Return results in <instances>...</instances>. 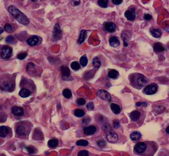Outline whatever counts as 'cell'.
I'll list each match as a JSON object with an SVG mask.
<instances>
[{"instance_id": "obj_1", "label": "cell", "mask_w": 169, "mask_h": 156, "mask_svg": "<svg viewBox=\"0 0 169 156\" xmlns=\"http://www.w3.org/2000/svg\"><path fill=\"white\" fill-rule=\"evenodd\" d=\"M8 10L20 23L25 25H28L29 23L30 20L29 18L15 6L12 5L9 6Z\"/></svg>"}, {"instance_id": "obj_2", "label": "cell", "mask_w": 169, "mask_h": 156, "mask_svg": "<svg viewBox=\"0 0 169 156\" xmlns=\"http://www.w3.org/2000/svg\"><path fill=\"white\" fill-rule=\"evenodd\" d=\"M148 79L143 75L140 73L134 74L132 80V83L135 88L141 89L143 88L148 82Z\"/></svg>"}, {"instance_id": "obj_3", "label": "cell", "mask_w": 169, "mask_h": 156, "mask_svg": "<svg viewBox=\"0 0 169 156\" xmlns=\"http://www.w3.org/2000/svg\"><path fill=\"white\" fill-rule=\"evenodd\" d=\"M154 143L151 142H148V144L145 142H140L137 143L134 147V150L136 153L139 154H142L145 152L147 149L151 147Z\"/></svg>"}, {"instance_id": "obj_4", "label": "cell", "mask_w": 169, "mask_h": 156, "mask_svg": "<svg viewBox=\"0 0 169 156\" xmlns=\"http://www.w3.org/2000/svg\"><path fill=\"white\" fill-rule=\"evenodd\" d=\"M62 30L60 28L59 25L58 24H56L54 27L52 32V40L53 41H57L61 39L62 37Z\"/></svg>"}, {"instance_id": "obj_5", "label": "cell", "mask_w": 169, "mask_h": 156, "mask_svg": "<svg viewBox=\"0 0 169 156\" xmlns=\"http://www.w3.org/2000/svg\"><path fill=\"white\" fill-rule=\"evenodd\" d=\"M158 91V86L155 84H152L147 85L145 87L143 93L147 95H153L156 94Z\"/></svg>"}, {"instance_id": "obj_6", "label": "cell", "mask_w": 169, "mask_h": 156, "mask_svg": "<svg viewBox=\"0 0 169 156\" xmlns=\"http://www.w3.org/2000/svg\"><path fill=\"white\" fill-rule=\"evenodd\" d=\"M12 54V48L9 46H5L2 49L1 56L4 59H9Z\"/></svg>"}, {"instance_id": "obj_7", "label": "cell", "mask_w": 169, "mask_h": 156, "mask_svg": "<svg viewBox=\"0 0 169 156\" xmlns=\"http://www.w3.org/2000/svg\"><path fill=\"white\" fill-rule=\"evenodd\" d=\"M98 96L102 100L110 102L111 100L110 94L105 90H99L97 93Z\"/></svg>"}, {"instance_id": "obj_8", "label": "cell", "mask_w": 169, "mask_h": 156, "mask_svg": "<svg viewBox=\"0 0 169 156\" xmlns=\"http://www.w3.org/2000/svg\"><path fill=\"white\" fill-rule=\"evenodd\" d=\"M125 16L129 21H133L135 19V10L134 8H132L127 10L125 13Z\"/></svg>"}, {"instance_id": "obj_9", "label": "cell", "mask_w": 169, "mask_h": 156, "mask_svg": "<svg viewBox=\"0 0 169 156\" xmlns=\"http://www.w3.org/2000/svg\"><path fill=\"white\" fill-rule=\"evenodd\" d=\"M104 29L105 30L109 33H112L115 31L116 25L112 22H106L103 24Z\"/></svg>"}, {"instance_id": "obj_10", "label": "cell", "mask_w": 169, "mask_h": 156, "mask_svg": "<svg viewBox=\"0 0 169 156\" xmlns=\"http://www.w3.org/2000/svg\"><path fill=\"white\" fill-rule=\"evenodd\" d=\"M14 88V85L10 82H4L0 86L1 90L5 92H9L12 90Z\"/></svg>"}, {"instance_id": "obj_11", "label": "cell", "mask_w": 169, "mask_h": 156, "mask_svg": "<svg viewBox=\"0 0 169 156\" xmlns=\"http://www.w3.org/2000/svg\"><path fill=\"white\" fill-rule=\"evenodd\" d=\"M97 131V128L94 125H91L85 127L83 129V131L85 134L91 135L94 134Z\"/></svg>"}, {"instance_id": "obj_12", "label": "cell", "mask_w": 169, "mask_h": 156, "mask_svg": "<svg viewBox=\"0 0 169 156\" xmlns=\"http://www.w3.org/2000/svg\"><path fill=\"white\" fill-rule=\"evenodd\" d=\"M106 138L108 141L110 143H115L118 140V136L116 133L112 132L107 134Z\"/></svg>"}, {"instance_id": "obj_13", "label": "cell", "mask_w": 169, "mask_h": 156, "mask_svg": "<svg viewBox=\"0 0 169 156\" xmlns=\"http://www.w3.org/2000/svg\"><path fill=\"white\" fill-rule=\"evenodd\" d=\"M60 71L62 77L68 78L70 76V71L66 65H63L60 67Z\"/></svg>"}, {"instance_id": "obj_14", "label": "cell", "mask_w": 169, "mask_h": 156, "mask_svg": "<svg viewBox=\"0 0 169 156\" xmlns=\"http://www.w3.org/2000/svg\"><path fill=\"white\" fill-rule=\"evenodd\" d=\"M12 112L13 114L16 116H22L24 114V110L18 106H14L12 109Z\"/></svg>"}, {"instance_id": "obj_15", "label": "cell", "mask_w": 169, "mask_h": 156, "mask_svg": "<svg viewBox=\"0 0 169 156\" xmlns=\"http://www.w3.org/2000/svg\"><path fill=\"white\" fill-rule=\"evenodd\" d=\"M38 42L39 38L36 36H32L27 40V43L30 46H36L38 44Z\"/></svg>"}, {"instance_id": "obj_16", "label": "cell", "mask_w": 169, "mask_h": 156, "mask_svg": "<svg viewBox=\"0 0 169 156\" xmlns=\"http://www.w3.org/2000/svg\"><path fill=\"white\" fill-rule=\"evenodd\" d=\"M140 115L141 113H140V112L137 110H135L131 113L130 115V117L132 121L136 122L139 119Z\"/></svg>"}, {"instance_id": "obj_17", "label": "cell", "mask_w": 169, "mask_h": 156, "mask_svg": "<svg viewBox=\"0 0 169 156\" xmlns=\"http://www.w3.org/2000/svg\"><path fill=\"white\" fill-rule=\"evenodd\" d=\"M109 44L111 46L114 47H116L120 45V42L116 37L113 36L111 37L109 39Z\"/></svg>"}, {"instance_id": "obj_18", "label": "cell", "mask_w": 169, "mask_h": 156, "mask_svg": "<svg viewBox=\"0 0 169 156\" xmlns=\"http://www.w3.org/2000/svg\"><path fill=\"white\" fill-rule=\"evenodd\" d=\"M150 33L152 36L155 38H160L162 34L160 29L156 28H151L150 30Z\"/></svg>"}, {"instance_id": "obj_19", "label": "cell", "mask_w": 169, "mask_h": 156, "mask_svg": "<svg viewBox=\"0 0 169 156\" xmlns=\"http://www.w3.org/2000/svg\"><path fill=\"white\" fill-rule=\"evenodd\" d=\"M153 49L157 53H160L165 50V48L160 43H156L153 46Z\"/></svg>"}, {"instance_id": "obj_20", "label": "cell", "mask_w": 169, "mask_h": 156, "mask_svg": "<svg viewBox=\"0 0 169 156\" xmlns=\"http://www.w3.org/2000/svg\"><path fill=\"white\" fill-rule=\"evenodd\" d=\"M16 132L20 136H24L26 134V129L25 126L23 125H19L16 129Z\"/></svg>"}, {"instance_id": "obj_21", "label": "cell", "mask_w": 169, "mask_h": 156, "mask_svg": "<svg viewBox=\"0 0 169 156\" xmlns=\"http://www.w3.org/2000/svg\"><path fill=\"white\" fill-rule=\"evenodd\" d=\"M31 93L29 90H28L27 89L23 88V89H22L20 91V92L19 93V95L21 97L26 98V97H29L31 95Z\"/></svg>"}, {"instance_id": "obj_22", "label": "cell", "mask_w": 169, "mask_h": 156, "mask_svg": "<svg viewBox=\"0 0 169 156\" xmlns=\"http://www.w3.org/2000/svg\"><path fill=\"white\" fill-rule=\"evenodd\" d=\"M9 132V128L5 126H0V137H6Z\"/></svg>"}, {"instance_id": "obj_23", "label": "cell", "mask_w": 169, "mask_h": 156, "mask_svg": "<svg viewBox=\"0 0 169 156\" xmlns=\"http://www.w3.org/2000/svg\"><path fill=\"white\" fill-rule=\"evenodd\" d=\"M87 36V31L84 29L82 30L80 34V36L78 41V43L79 44H82L85 40Z\"/></svg>"}, {"instance_id": "obj_24", "label": "cell", "mask_w": 169, "mask_h": 156, "mask_svg": "<svg viewBox=\"0 0 169 156\" xmlns=\"http://www.w3.org/2000/svg\"><path fill=\"white\" fill-rule=\"evenodd\" d=\"M102 129L103 131L105 133H106L107 134H108L109 133H111V132H113L112 126L109 124H104L102 127Z\"/></svg>"}, {"instance_id": "obj_25", "label": "cell", "mask_w": 169, "mask_h": 156, "mask_svg": "<svg viewBox=\"0 0 169 156\" xmlns=\"http://www.w3.org/2000/svg\"><path fill=\"white\" fill-rule=\"evenodd\" d=\"M27 71L29 74H35L36 72V69L35 65L33 63H29L27 66Z\"/></svg>"}, {"instance_id": "obj_26", "label": "cell", "mask_w": 169, "mask_h": 156, "mask_svg": "<svg viewBox=\"0 0 169 156\" xmlns=\"http://www.w3.org/2000/svg\"><path fill=\"white\" fill-rule=\"evenodd\" d=\"M110 108L112 111L115 114H119L121 112V108L118 105L115 103H112L110 105Z\"/></svg>"}, {"instance_id": "obj_27", "label": "cell", "mask_w": 169, "mask_h": 156, "mask_svg": "<svg viewBox=\"0 0 169 156\" xmlns=\"http://www.w3.org/2000/svg\"><path fill=\"white\" fill-rule=\"evenodd\" d=\"M92 64L94 68L96 69H99L101 66V61L98 57H95L93 58Z\"/></svg>"}, {"instance_id": "obj_28", "label": "cell", "mask_w": 169, "mask_h": 156, "mask_svg": "<svg viewBox=\"0 0 169 156\" xmlns=\"http://www.w3.org/2000/svg\"><path fill=\"white\" fill-rule=\"evenodd\" d=\"M119 75V72L116 70H111L108 73V76L109 78L111 79H116L117 78Z\"/></svg>"}, {"instance_id": "obj_29", "label": "cell", "mask_w": 169, "mask_h": 156, "mask_svg": "<svg viewBox=\"0 0 169 156\" xmlns=\"http://www.w3.org/2000/svg\"><path fill=\"white\" fill-rule=\"evenodd\" d=\"M141 137V134L137 131L134 132L130 135V138L133 141L138 140Z\"/></svg>"}, {"instance_id": "obj_30", "label": "cell", "mask_w": 169, "mask_h": 156, "mask_svg": "<svg viewBox=\"0 0 169 156\" xmlns=\"http://www.w3.org/2000/svg\"><path fill=\"white\" fill-rule=\"evenodd\" d=\"M58 144V140L56 139H52L48 142V145L51 148H55Z\"/></svg>"}, {"instance_id": "obj_31", "label": "cell", "mask_w": 169, "mask_h": 156, "mask_svg": "<svg viewBox=\"0 0 169 156\" xmlns=\"http://www.w3.org/2000/svg\"><path fill=\"white\" fill-rule=\"evenodd\" d=\"M84 114H85L83 110L77 109L75 110L74 111V115L77 117H79V118L82 117L84 116Z\"/></svg>"}, {"instance_id": "obj_32", "label": "cell", "mask_w": 169, "mask_h": 156, "mask_svg": "<svg viewBox=\"0 0 169 156\" xmlns=\"http://www.w3.org/2000/svg\"><path fill=\"white\" fill-rule=\"evenodd\" d=\"M63 96L66 98H70L72 97V93L71 92V91L69 89H66L65 90H63Z\"/></svg>"}, {"instance_id": "obj_33", "label": "cell", "mask_w": 169, "mask_h": 156, "mask_svg": "<svg viewBox=\"0 0 169 156\" xmlns=\"http://www.w3.org/2000/svg\"><path fill=\"white\" fill-rule=\"evenodd\" d=\"M71 67L73 70L75 71H77L80 69V65L78 62L74 61L71 63Z\"/></svg>"}, {"instance_id": "obj_34", "label": "cell", "mask_w": 169, "mask_h": 156, "mask_svg": "<svg viewBox=\"0 0 169 156\" xmlns=\"http://www.w3.org/2000/svg\"><path fill=\"white\" fill-rule=\"evenodd\" d=\"M88 58L86 55L82 56L80 59V64L83 66L85 67L88 64Z\"/></svg>"}, {"instance_id": "obj_35", "label": "cell", "mask_w": 169, "mask_h": 156, "mask_svg": "<svg viewBox=\"0 0 169 156\" xmlns=\"http://www.w3.org/2000/svg\"><path fill=\"white\" fill-rule=\"evenodd\" d=\"M108 0H99L98 1L99 5L103 8H106L108 6Z\"/></svg>"}, {"instance_id": "obj_36", "label": "cell", "mask_w": 169, "mask_h": 156, "mask_svg": "<svg viewBox=\"0 0 169 156\" xmlns=\"http://www.w3.org/2000/svg\"><path fill=\"white\" fill-rule=\"evenodd\" d=\"M89 144V142L88 141L86 140H80L77 141L76 142V145L78 146H87Z\"/></svg>"}, {"instance_id": "obj_37", "label": "cell", "mask_w": 169, "mask_h": 156, "mask_svg": "<svg viewBox=\"0 0 169 156\" xmlns=\"http://www.w3.org/2000/svg\"><path fill=\"white\" fill-rule=\"evenodd\" d=\"M15 41V38L11 35L8 36L6 39V42L9 44H13Z\"/></svg>"}, {"instance_id": "obj_38", "label": "cell", "mask_w": 169, "mask_h": 156, "mask_svg": "<svg viewBox=\"0 0 169 156\" xmlns=\"http://www.w3.org/2000/svg\"><path fill=\"white\" fill-rule=\"evenodd\" d=\"M4 29L8 32L12 33L13 31V28L11 24L9 23H7L4 26Z\"/></svg>"}, {"instance_id": "obj_39", "label": "cell", "mask_w": 169, "mask_h": 156, "mask_svg": "<svg viewBox=\"0 0 169 156\" xmlns=\"http://www.w3.org/2000/svg\"><path fill=\"white\" fill-rule=\"evenodd\" d=\"M27 55V53L25 52H22L17 55V58L20 59V60H23L24 59Z\"/></svg>"}, {"instance_id": "obj_40", "label": "cell", "mask_w": 169, "mask_h": 156, "mask_svg": "<svg viewBox=\"0 0 169 156\" xmlns=\"http://www.w3.org/2000/svg\"><path fill=\"white\" fill-rule=\"evenodd\" d=\"M27 152L30 154H34L36 152V149L33 146H29L26 147Z\"/></svg>"}, {"instance_id": "obj_41", "label": "cell", "mask_w": 169, "mask_h": 156, "mask_svg": "<svg viewBox=\"0 0 169 156\" xmlns=\"http://www.w3.org/2000/svg\"><path fill=\"white\" fill-rule=\"evenodd\" d=\"M78 156H89V155L87 151L82 150L78 153Z\"/></svg>"}, {"instance_id": "obj_42", "label": "cell", "mask_w": 169, "mask_h": 156, "mask_svg": "<svg viewBox=\"0 0 169 156\" xmlns=\"http://www.w3.org/2000/svg\"><path fill=\"white\" fill-rule=\"evenodd\" d=\"M77 103L79 105H84L86 103V101L84 98H79L77 100Z\"/></svg>"}, {"instance_id": "obj_43", "label": "cell", "mask_w": 169, "mask_h": 156, "mask_svg": "<svg viewBox=\"0 0 169 156\" xmlns=\"http://www.w3.org/2000/svg\"><path fill=\"white\" fill-rule=\"evenodd\" d=\"M87 108L89 110H91V111L94 109L95 106H94V105L93 103H92V102L88 103L87 105Z\"/></svg>"}, {"instance_id": "obj_44", "label": "cell", "mask_w": 169, "mask_h": 156, "mask_svg": "<svg viewBox=\"0 0 169 156\" xmlns=\"http://www.w3.org/2000/svg\"><path fill=\"white\" fill-rule=\"evenodd\" d=\"M113 126V127L114 128H115V129L118 128L120 126V123H119V121L118 120H116L114 121Z\"/></svg>"}, {"instance_id": "obj_45", "label": "cell", "mask_w": 169, "mask_h": 156, "mask_svg": "<svg viewBox=\"0 0 169 156\" xmlns=\"http://www.w3.org/2000/svg\"><path fill=\"white\" fill-rule=\"evenodd\" d=\"M152 16H151L150 15L148 14H144V16H143V18L144 19L146 20H150L152 19Z\"/></svg>"}, {"instance_id": "obj_46", "label": "cell", "mask_w": 169, "mask_h": 156, "mask_svg": "<svg viewBox=\"0 0 169 156\" xmlns=\"http://www.w3.org/2000/svg\"><path fill=\"white\" fill-rule=\"evenodd\" d=\"M98 144L100 147H103L105 145V142L103 140H99L98 142Z\"/></svg>"}, {"instance_id": "obj_47", "label": "cell", "mask_w": 169, "mask_h": 156, "mask_svg": "<svg viewBox=\"0 0 169 156\" xmlns=\"http://www.w3.org/2000/svg\"><path fill=\"white\" fill-rule=\"evenodd\" d=\"M112 2L113 4H114L116 5H119L123 2V1L122 0H112Z\"/></svg>"}, {"instance_id": "obj_48", "label": "cell", "mask_w": 169, "mask_h": 156, "mask_svg": "<svg viewBox=\"0 0 169 156\" xmlns=\"http://www.w3.org/2000/svg\"><path fill=\"white\" fill-rule=\"evenodd\" d=\"M81 3V1H73V5L75 6L79 5Z\"/></svg>"}, {"instance_id": "obj_49", "label": "cell", "mask_w": 169, "mask_h": 156, "mask_svg": "<svg viewBox=\"0 0 169 156\" xmlns=\"http://www.w3.org/2000/svg\"><path fill=\"white\" fill-rule=\"evenodd\" d=\"M141 103H142V105L143 106H144V107H146L147 106V105H148V103L147 102H143Z\"/></svg>"}, {"instance_id": "obj_50", "label": "cell", "mask_w": 169, "mask_h": 156, "mask_svg": "<svg viewBox=\"0 0 169 156\" xmlns=\"http://www.w3.org/2000/svg\"><path fill=\"white\" fill-rule=\"evenodd\" d=\"M141 105H142V103H141V102H137V103H136V106H137V107H139V106H140Z\"/></svg>"}, {"instance_id": "obj_51", "label": "cell", "mask_w": 169, "mask_h": 156, "mask_svg": "<svg viewBox=\"0 0 169 156\" xmlns=\"http://www.w3.org/2000/svg\"><path fill=\"white\" fill-rule=\"evenodd\" d=\"M166 132L168 133V134H169V125H168L166 128Z\"/></svg>"}, {"instance_id": "obj_52", "label": "cell", "mask_w": 169, "mask_h": 156, "mask_svg": "<svg viewBox=\"0 0 169 156\" xmlns=\"http://www.w3.org/2000/svg\"><path fill=\"white\" fill-rule=\"evenodd\" d=\"M4 32V29H3L2 27H0V34L3 33Z\"/></svg>"}]
</instances>
